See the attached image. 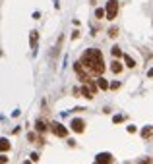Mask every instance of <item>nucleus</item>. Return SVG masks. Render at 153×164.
Returning <instances> with one entry per match:
<instances>
[{"label":"nucleus","mask_w":153,"mask_h":164,"mask_svg":"<svg viewBox=\"0 0 153 164\" xmlns=\"http://www.w3.org/2000/svg\"><path fill=\"white\" fill-rule=\"evenodd\" d=\"M82 64L87 68V72L93 75H103L105 72V62H103V54L97 48H87L82 56Z\"/></svg>","instance_id":"nucleus-1"},{"label":"nucleus","mask_w":153,"mask_h":164,"mask_svg":"<svg viewBox=\"0 0 153 164\" xmlns=\"http://www.w3.org/2000/svg\"><path fill=\"white\" fill-rule=\"evenodd\" d=\"M116 14H118V2L116 0H108L107 2V19H114Z\"/></svg>","instance_id":"nucleus-2"},{"label":"nucleus","mask_w":153,"mask_h":164,"mask_svg":"<svg viewBox=\"0 0 153 164\" xmlns=\"http://www.w3.org/2000/svg\"><path fill=\"white\" fill-rule=\"evenodd\" d=\"M50 131H53L56 137H66V135H68V127L62 126L60 122H54L53 126H50Z\"/></svg>","instance_id":"nucleus-3"},{"label":"nucleus","mask_w":153,"mask_h":164,"mask_svg":"<svg viewBox=\"0 0 153 164\" xmlns=\"http://www.w3.org/2000/svg\"><path fill=\"white\" fill-rule=\"evenodd\" d=\"M70 127H72L76 133H83V131H85V122H83V120H79V118H74V120L70 122Z\"/></svg>","instance_id":"nucleus-4"},{"label":"nucleus","mask_w":153,"mask_h":164,"mask_svg":"<svg viewBox=\"0 0 153 164\" xmlns=\"http://www.w3.org/2000/svg\"><path fill=\"white\" fill-rule=\"evenodd\" d=\"M97 162H101V164H111L113 162V154L111 153H99L97 154Z\"/></svg>","instance_id":"nucleus-5"},{"label":"nucleus","mask_w":153,"mask_h":164,"mask_svg":"<svg viewBox=\"0 0 153 164\" xmlns=\"http://www.w3.org/2000/svg\"><path fill=\"white\" fill-rule=\"evenodd\" d=\"M37 37H39V33L37 31H29V42H31V48H37Z\"/></svg>","instance_id":"nucleus-6"},{"label":"nucleus","mask_w":153,"mask_h":164,"mask_svg":"<svg viewBox=\"0 0 153 164\" xmlns=\"http://www.w3.org/2000/svg\"><path fill=\"white\" fill-rule=\"evenodd\" d=\"M111 72H113V74H120V72H122V64L116 60V58H114V62L111 64Z\"/></svg>","instance_id":"nucleus-7"},{"label":"nucleus","mask_w":153,"mask_h":164,"mask_svg":"<svg viewBox=\"0 0 153 164\" xmlns=\"http://www.w3.org/2000/svg\"><path fill=\"white\" fill-rule=\"evenodd\" d=\"M93 95H95V93L91 91V87H89V85H87V87L83 85V87H82V97H85V98H93Z\"/></svg>","instance_id":"nucleus-8"},{"label":"nucleus","mask_w":153,"mask_h":164,"mask_svg":"<svg viewBox=\"0 0 153 164\" xmlns=\"http://www.w3.org/2000/svg\"><path fill=\"white\" fill-rule=\"evenodd\" d=\"M122 58H124V64H126L128 68H134V66H136V60L132 58V56H128V54H124V56H122Z\"/></svg>","instance_id":"nucleus-9"},{"label":"nucleus","mask_w":153,"mask_h":164,"mask_svg":"<svg viewBox=\"0 0 153 164\" xmlns=\"http://www.w3.org/2000/svg\"><path fill=\"white\" fill-rule=\"evenodd\" d=\"M97 87H99V89H108L111 85H108V81H107V79H103V77L99 75V79H97Z\"/></svg>","instance_id":"nucleus-10"},{"label":"nucleus","mask_w":153,"mask_h":164,"mask_svg":"<svg viewBox=\"0 0 153 164\" xmlns=\"http://www.w3.org/2000/svg\"><path fill=\"white\" fill-rule=\"evenodd\" d=\"M0 149H2V153L10 151V143H8V139H6V137H2V139H0Z\"/></svg>","instance_id":"nucleus-11"},{"label":"nucleus","mask_w":153,"mask_h":164,"mask_svg":"<svg viewBox=\"0 0 153 164\" xmlns=\"http://www.w3.org/2000/svg\"><path fill=\"white\" fill-rule=\"evenodd\" d=\"M35 130H37V131H41V133H43V131L47 130V124L43 122V120H37V124H35Z\"/></svg>","instance_id":"nucleus-12"},{"label":"nucleus","mask_w":153,"mask_h":164,"mask_svg":"<svg viewBox=\"0 0 153 164\" xmlns=\"http://www.w3.org/2000/svg\"><path fill=\"white\" fill-rule=\"evenodd\" d=\"M149 135H153V127L151 126H145L142 130V137H149Z\"/></svg>","instance_id":"nucleus-13"},{"label":"nucleus","mask_w":153,"mask_h":164,"mask_svg":"<svg viewBox=\"0 0 153 164\" xmlns=\"http://www.w3.org/2000/svg\"><path fill=\"white\" fill-rule=\"evenodd\" d=\"M111 54L114 56V58H120V56H124V54H122V50H120L118 46H113V48H111Z\"/></svg>","instance_id":"nucleus-14"},{"label":"nucleus","mask_w":153,"mask_h":164,"mask_svg":"<svg viewBox=\"0 0 153 164\" xmlns=\"http://www.w3.org/2000/svg\"><path fill=\"white\" fill-rule=\"evenodd\" d=\"M95 18H99V19H101V18H107V10L97 8V10H95Z\"/></svg>","instance_id":"nucleus-15"},{"label":"nucleus","mask_w":153,"mask_h":164,"mask_svg":"<svg viewBox=\"0 0 153 164\" xmlns=\"http://www.w3.org/2000/svg\"><path fill=\"white\" fill-rule=\"evenodd\" d=\"M116 35H118V29H116V27H111V29H108V37H116Z\"/></svg>","instance_id":"nucleus-16"},{"label":"nucleus","mask_w":153,"mask_h":164,"mask_svg":"<svg viewBox=\"0 0 153 164\" xmlns=\"http://www.w3.org/2000/svg\"><path fill=\"white\" fill-rule=\"evenodd\" d=\"M39 160V153H31V162H37Z\"/></svg>","instance_id":"nucleus-17"},{"label":"nucleus","mask_w":153,"mask_h":164,"mask_svg":"<svg viewBox=\"0 0 153 164\" xmlns=\"http://www.w3.org/2000/svg\"><path fill=\"white\" fill-rule=\"evenodd\" d=\"M122 120H124V116H114V118H113V122H114V124H118V122H122Z\"/></svg>","instance_id":"nucleus-18"},{"label":"nucleus","mask_w":153,"mask_h":164,"mask_svg":"<svg viewBox=\"0 0 153 164\" xmlns=\"http://www.w3.org/2000/svg\"><path fill=\"white\" fill-rule=\"evenodd\" d=\"M126 131H128V133H136V126H128Z\"/></svg>","instance_id":"nucleus-19"},{"label":"nucleus","mask_w":153,"mask_h":164,"mask_svg":"<svg viewBox=\"0 0 153 164\" xmlns=\"http://www.w3.org/2000/svg\"><path fill=\"white\" fill-rule=\"evenodd\" d=\"M120 87V83L118 81H114V83H111V89H118Z\"/></svg>","instance_id":"nucleus-20"},{"label":"nucleus","mask_w":153,"mask_h":164,"mask_svg":"<svg viewBox=\"0 0 153 164\" xmlns=\"http://www.w3.org/2000/svg\"><path fill=\"white\" fill-rule=\"evenodd\" d=\"M147 75H149V77H153V70H149V72H147Z\"/></svg>","instance_id":"nucleus-21"},{"label":"nucleus","mask_w":153,"mask_h":164,"mask_svg":"<svg viewBox=\"0 0 153 164\" xmlns=\"http://www.w3.org/2000/svg\"><path fill=\"white\" fill-rule=\"evenodd\" d=\"M23 164H31V162H29V160H25V162H23Z\"/></svg>","instance_id":"nucleus-22"},{"label":"nucleus","mask_w":153,"mask_h":164,"mask_svg":"<svg viewBox=\"0 0 153 164\" xmlns=\"http://www.w3.org/2000/svg\"><path fill=\"white\" fill-rule=\"evenodd\" d=\"M95 164H101V162H95Z\"/></svg>","instance_id":"nucleus-23"}]
</instances>
